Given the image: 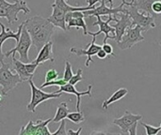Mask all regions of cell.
Here are the masks:
<instances>
[{
  "label": "cell",
  "mask_w": 161,
  "mask_h": 135,
  "mask_svg": "<svg viewBox=\"0 0 161 135\" xmlns=\"http://www.w3.org/2000/svg\"><path fill=\"white\" fill-rule=\"evenodd\" d=\"M96 56L99 58V59H105L107 56H108V54L101 48L98 52H97V54H96Z\"/></svg>",
  "instance_id": "d6a6232c"
},
{
  "label": "cell",
  "mask_w": 161,
  "mask_h": 135,
  "mask_svg": "<svg viewBox=\"0 0 161 135\" xmlns=\"http://www.w3.org/2000/svg\"><path fill=\"white\" fill-rule=\"evenodd\" d=\"M125 1H126V0H123V2H122V3H124V2H125ZM107 2H108V3H109V5H110V7H111V8H113V0H108Z\"/></svg>",
  "instance_id": "74e56055"
},
{
  "label": "cell",
  "mask_w": 161,
  "mask_h": 135,
  "mask_svg": "<svg viewBox=\"0 0 161 135\" xmlns=\"http://www.w3.org/2000/svg\"><path fill=\"white\" fill-rule=\"evenodd\" d=\"M83 79L84 78H83V75H82V70L79 69V70H77V72L72 76V78L70 79V81L68 83L71 84V85H73V86H75L77 83H79L80 81H82Z\"/></svg>",
  "instance_id": "4316f807"
},
{
  "label": "cell",
  "mask_w": 161,
  "mask_h": 135,
  "mask_svg": "<svg viewBox=\"0 0 161 135\" xmlns=\"http://www.w3.org/2000/svg\"><path fill=\"white\" fill-rule=\"evenodd\" d=\"M73 75H74V73H73V70H72V65L68 60H66V62H65V70H64V73H63V79L66 82H69Z\"/></svg>",
  "instance_id": "cb8c5ba5"
},
{
  "label": "cell",
  "mask_w": 161,
  "mask_h": 135,
  "mask_svg": "<svg viewBox=\"0 0 161 135\" xmlns=\"http://www.w3.org/2000/svg\"><path fill=\"white\" fill-rule=\"evenodd\" d=\"M58 78V72L55 69H51L45 73V82H50Z\"/></svg>",
  "instance_id": "83f0119b"
},
{
  "label": "cell",
  "mask_w": 161,
  "mask_h": 135,
  "mask_svg": "<svg viewBox=\"0 0 161 135\" xmlns=\"http://www.w3.org/2000/svg\"><path fill=\"white\" fill-rule=\"evenodd\" d=\"M69 113H70V111H69V109H68V107H67V103H66V102H61V103L58 106V109H57L55 117L52 119V121H53L54 123H58V122H60L62 119L67 118V116H68Z\"/></svg>",
  "instance_id": "7402d4cb"
},
{
  "label": "cell",
  "mask_w": 161,
  "mask_h": 135,
  "mask_svg": "<svg viewBox=\"0 0 161 135\" xmlns=\"http://www.w3.org/2000/svg\"><path fill=\"white\" fill-rule=\"evenodd\" d=\"M143 30L140 25H135L133 27H128L125 31V33L124 34L122 39L117 42L119 48H121L122 50H125V49H130L132 48L135 44L143 41L145 39V38L142 36Z\"/></svg>",
  "instance_id": "ba28073f"
},
{
  "label": "cell",
  "mask_w": 161,
  "mask_h": 135,
  "mask_svg": "<svg viewBox=\"0 0 161 135\" xmlns=\"http://www.w3.org/2000/svg\"><path fill=\"white\" fill-rule=\"evenodd\" d=\"M50 60L51 62L55 61V58L53 56V42L50 40L47 43H45L40 50H39V54L36 57L35 60H33V62L37 63L38 65Z\"/></svg>",
  "instance_id": "ac0fdd59"
},
{
  "label": "cell",
  "mask_w": 161,
  "mask_h": 135,
  "mask_svg": "<svg viewBox=\"0 0 161 135\" xmlns=\"http://www.w3.org/2000/svg\"><path fill=\"white\" fill-rule=\"evenodd\" d=\"M61 123H60V126L58 127V129L55 132H53L52 135H66L67 134V132H66V130H65V126H66V123H65V119H62L61 121H60Z\"/></svg>",
  "instance_id": "f1b7e54d"
},
{
  "label": "cell",
  "mask_w": 161,
  "mask_h": 135,
  "mask_svg": "<svg viewBox=\"0 0 161 135\" xmlns=\"http://www.w3.org/2000/svg\"><path fill=\"white\" fill-rule=\"evenodd\" d=\"M159 128H160V131H161V123H160V126H159Z\"/></svg>",
  "instance_id": "f35d334b"
},
{
  "label": "cell",
  "mask_w": 161,
  "mask_h": 135,
  "mask_svg": "<svg viewBox=\"0 0 161 135\" xmlns=\"http://www.w3.org/2000/svg\"><path fill=\"white\" fill-rule=\"evenodd\" d=\"M124 12L127 13L130 16L132 20L131 27L135 25H140L142 28L143 32L148 31L150 28L156 27L155 17L147 14L144 11L140 12V10L134 6H126L125 8H124Z\"/></svg>",
  "instance_id": "3957f363"
},
{
  "label": "cell",
  "mask_w": 161,
  "mask_h": 135,
  "mask_svg": "<svg viewBox=\"0 0 161 135\" xmlns=\"http://www.w3.org/2000/svg\"><path fill=\"white\" fill-rule=\"evenodd\" d=\"M52 14L47 20L52 23L55 27H59L63 31H67L66 27V22H65V16L70 11H85L88 9H91L88 6L87 7H73L67 3L66 0H55V2L52 4Z\"/></svg>",
  "instance_id": "7a4b0ae2"
},
{
  "label": "cell",
  "mask_w": 161,
  "mask_h": 135,
  "mask_svg": "<svg viewBox=\"0 0 161 135\" xmlns=\"http://www.w3.org/2000/svg\"><path fill=\"white\" fill-rule=\"evenodd\" d=\"M96 40V37H92V41L91 43L88 44V48L87 49H78V48H71V53L75 54L77 56H81V55H87V61L85 63V66L88 68L90 66V63H93V60L92 59V57L93 55H96L97 52L102 48L101 45H98L95 43Z\"/></svg>",
  "instance_id": "5bb4252c"
},
{
  "label": "cell",
  "mask_w": 161,
  "mask_h": 135,
  "mask_svg": "<svg viewBox=\"0 0 161 135\" xmlns=\"http://www.w3.org/2000/svg\"><path fill=\"white\" fill-rule=\"evenodd\" d=\"M23 24L30 35L32 45H34L37 51L50 41L55 31V25L40 15L25 20L23 22Z\"/></svg>",
  "instance_id": "6da1fadb"
},
{
  "label": "cell",
  "mask_w": 161,
  "mask_h": 135,
  "mask_svg": "<svg viewBox=\"0 0 161 135\" xmlns=\"http://www.w3.org/2000/svg\"><path fill=\"white\" fill-rule=\"evenodd\" d=\"M12 65H13L14 70L20 76L23 82L27 81L30 77H33L39 66L37 63L33 61H30L29 63H24L21 60L15 58L14 55H12Z\"/></svg>",
  "instance_id": "8fae6325"
},
{
  "label": "cell",
  "mask_w": 161,
  "mask_h": 135,
  "mask_svg": "<svg viewBox=\"0 0 161 135\" xmlns=\"http://www.w3.org/2000/svg\"><path fill=\"white\" fill-rule=\"evenodd\" d=\"M142 118V116L141 115H135L130 113L129 111H125L124 116L120 118H116L113 120V124L118 126L122 130V133L128 134L129 128L136 122L140 121Z\"/></svg>",
  "instance_id": "4fadbf2b"
},
{
  "label": "cell",
  "mask_w": 161,
  "mask_h": 135,
  "mask_svg": "<svg viewBox=\"0 0 161 135\" xmlns=\"http://www.w3.org/2000/svg\"><path fill=\"white\" fill-rule=\"evenodd\" d=\"M118 14L120 15L121 18L118 19V21L116 22L115 24L112 25L115 29V39L114 40L116 42H119L122 39L126 29L128 27H131V24H132V20L127 13L120 12Z\"/></svg>",
  "instance_id": "2e32d148"
},
{
  "label": "cell",
  "mask_w": 161,
  "mask_h": 135,
  "mask_svg": "<svg viewBox=\"0 0 161 135\" xmlns=\"http://www.w3.org/2000/svg\"><path fill=\"white\" fill-rule=\"evenodd\" d=\"M92 86L90 85L88 86V89L85 90V91H82V92H78L76 90V88L75 87V86L67 83L66 85L62 86H59V89L55 91L56 93H68V94H72V95H75L76 96V110L77 111H80V103H81V97L83 96H89L90 98L92 97Z\"/></svg>",
  "instance_id": "9a60e30c"
},
{
  "label": "cell",
  "mask_w": 161,
  "mask_h": 135,
  "mask_svg": "<svg viewBox=\"0 0 161 135\" xmlns=\"http://www.w3.org/2000/svg\"><path fill=\"white\" fill-rule=\"evenodd\" d=\"M66 27L67 29H71L72 27H76V28H82L83 29V34L86 36L88 35V30H87V24L86 22L84 21L83 17H76V18H71L66 22Z\"/></svg>",
  "instance_id": "44dd1931"
},
{
  "label": "cell",
  "mask_w": 161,
  "mask_h": 135,
  "mask_svg": "<svg viewBox=\"0 0 161 135\" xmlns=\"http://www.w3.org/2000/svg\"><path fill=\"white\" fill-rule=\"evenodd\" d=\"M67 118L75 123V124H79V123H82L85 121V117H84V114L83 112L81 111H76V112H70L67 116Z\"/></svg>",
  "instance_id": "603a6c76"
},
{
  "label": "cell",
  "mask_w": 161,
  "mask_h": 135,
  "mask_svg": "<svg viewBox=\"0 0 161 135\" xmlns=\"http://www.w3.org/2000/svg\"><path fill=\"white\" fill-rule=\"evenodd\" d=\"M0 67V86L4 94H8L13 88L17 86L20 83H23L22 79L17 73H13L10 70L9 64L1 61Z\"/></svg>",
  "instance_id": "5b68a950"
},
{
  "label": "cell",
  "mask_w": 161,
  "mask_h": 135,
  "mask_svg": "<svg viewBox=\"0 0 161 135\" xmlns=\"http://www.w3.org/2000/svg\"><path fill=\"white\" fill-rule=\"evenodd\" d=\"M99 2H101V0H87L88 7H89L91 9L94 8H95V5H96L97 3H99Z\"/></svg>",
  "instance_id": "836d02e7"
},
{
  "label": "cell",
  "mask_w": 161,
  "mask_h": 135,
  "mask_svg": "<svg viewBox=\"0 0 161 135\" xmlns=\"http://www.w3.org/2000/svg\"><path fill=\"white\" fill-rule=\"evenodd\" d=\"M52 119L53 118H48L46 120L39 119L36 124L30 120L25 126L21 128L19 135H52L47 127Z\"/></svg>",
  "instance_id": "9c48e42d"
},
{
  "label": "cell",
  "mask_w": 161,
  "mask_h": 135,
  "mask_svg": "<svg viewBox=\"0 0 161 135\" xmlns=\"http://www.w3.org/2000/svg\"><path fill=\"white\" fill-rule=\"evenodd\" d=\"M142 126L145 128L146 131V134L147 135H156L158 134L160 132V128L159 127H154L150 124H146L143 122H141Z\"/></svg>",
  "instance_id": "d4e9b609"
},
{
  "label": "cell",
  "mask_w": 161,
  "mask_h": 135,
  "mask_svg": "<svg viewBox=\"0 0 161 135\" xmlns=\"http://www.w3.org/2000/svg\"><path fill=\"white\" fill-rule=\"evenodd\" d=\"M100 6L95 7L92 9H88L83 11L85 17H96V16H109L117 15L120 12H124V4H121L118 8H111L107 6V1L101 0Z\"/></svg>",
  "instance_id": "7c38bea8"
},
{
  "label": "cell",
  "mask_w": 161,
  "mask_h": 135,
  "mask_svg": "<svg viewBox=\"0 0 161 135\" xmlns=\"http://www.w3.org/2000/svg\"><path fill=\"white\" fill-rule=\"evenodd\" d=\"M33 77H30L27 82L30 86V90H31V99L29 103L26 106V109L29 113H35L36 111V107L38 105H40L42 102L46 101L48 100L51 99H58L60 98V96L62 95V93H46L42 90H41L40 88H38L33 82Z\"/></svg>",
  "instance_id": "277c9868"
},
{
  "label": "cell",
  "mask_w": 161,
  "mask_h": 135,
  "mask_svg": "<svg viewBox=\"0 0 161 135\" xmlns=\"http://www.w3.org/2000/svg\"><path fill=\"white\" fill-rule=\"evenodd\" d=\"M159 44H160V45H161V41H160V42H159Z\"/></svg>",
  "instance_id": "ab89813d"
},
{
  "label": "cell",
  "mask_w": 161,
  "mask_h": 135,
  "mask_svg": "<svg viewBox=\"0 0 161 135\" xmlns=\"http://www.w3.org/2000/svg\"><path fill=\"white\" fill-rule=\"evenodd\" d=\"M97 22L92 23V25H98L99 26V31L93 33V32H88V35H91L92 37H97L101 33L105 34V39H104V43L108 41V39H115V29L112 25L109 24L110 22H117L118 19L114 17V15H109L108 19L107 21H103L101 19V16H96Z\"/></svg>",
  "instance_id": "30bf717a"
},
{
  "label": "cell",
  "mask_w": 161,
  "mask_h": 135,
  "mask_svg": "<svg viewBox=\"0 0 161 135\" xmlns=\"http://www.w3.org/2000/svg\"><path fill=\"white\" fill-rule=\"evenodd\" d=\"M31 45H32V40H31L30 35L28 34L26 28L25 26H23L20 39L17 41V45L13 49H11L10 51H8L7 53H4L5 56L8 57L10 55H15L16 53H18L19 55H20L19 60H21L24 63H29L30 60H29V57H28V51H29Z\"/></svg>",
  "instance_id": "8992f818"
},
{
  "label": "cell",
  "mask_w": 161,
  "mask_h": 135,
  "mask_svg": "<svg viewBox=\"0 0 161 135\" xmlns=\"http://www.w3.org/2000/svg\"><path fill=\"white\" fill-rule=\"evenodd\" d=\"M68 82H66L63 78L62 79H59V80H53V81H50V82H44L42 85V88H44V87H47V86H62L64 85H66Z\"/></svg>",
  "instance_id": "484cf974"
},
{
  "label": "cell",
  "mask_w": 161,
  "mask_h": 135,
  "mask_svg": "<svg viewBox=\"0 0 161 135\" xmlns=\"http://www.w3.org/2000/svg\"><path fill=\"white\" fill-rule=\"evenodd\" d=\"M102 49L108 54V55H112V56H116L115 55V54L113 53V48H112V46L109 44V43H104L103 45H102Z\"/></svg>",
  "instance_id": "4dcf8cb0"
},
{
  "label": "cell",
  "mask_w": 161,
  "mask_h": 135,
  "mask_svg": "<svg viewBox=\"0 0 161 135\" xmlns=\"http://www.w3.org/2000/svg\"><path fill=\"white\" fill-rule=\"evenodd\" d=\"M21 11L25 14H28L30 13V8L25 0H15L13 3L0 8V18H6L8 23L11 24L18 22V13Z\"/></svg>",
  "instance_id": "52a82bcc"
},
{
  "label": "cell",
  "mask_w": 161,
  "mask_h": 135,
  "mask_svg": "<svg viewBox=\"0 0 161 135\" xmlns=\"http://www.w3.org/2000/svg\"><path fill=\"white\" fill-rule=\"evenodd\" d=\"M157 1V0H131L130 2H124L122 4H124L125 6H134L136 7L139 10H142L144 12H146L147 14L156 17L157 14H155L152 10V4Z\"/></svg>",
  "instance_id": "d6986e66"
},
{
  "label": "cell",
  "mask_w": 161,
  "mask_h": 135,
  "mask_svg": "<svg viewBox=\"0 0 161 135\" xmlns=\"http://www.w3.org/2000/svg\"><path fill=\"white\" fill-rule=\"evenodd\" d=\"M23 23L18 26V29H17V32H13L12 30H10L9 28H6V26L0 22V28H1V32H0V62L4 60V56H5V54L3 53L2 51V46H3V43L8 39H14L16 40V42L19 40L20 39V36H21V32H22V29H23Z\"/></svg>",
  "instance_id": "e0dca14e"
},
{
  "label": "cell",
  "mask_w": 161,
  "mask_h": 135,
  "mask_svg": "<svg viewBox=\"0 0 161 135\" xmlns=\"http://www.w3.org/2000/svg\"><path fill=\"white\" fill-rule=\"evenodd\" d=\"M81 131H82V128H79L77 131L69 130V131L67 132V134L68 135H79L80 134V132H81Z\"/></svg>",
  "instance_id": "e575fe53"
},
{
  "label": "cell",
  "mask_w": 161,
  "mask_h": 135,
  "mask_svg": "<svg viewBox=\"0 0 161 135\" xmlns=\"http://www.w3.org/2000/svg\"><path fill=\"white\" fill-rule=\"evenodd\" d=\"M139 122H140V121H138V122L134 123V124L129 128V130H128V134H131V135L137 134V127H138Z\"/></svg>",
  "instance_id": "1f68e13d"
},
{
  "label": "cell",
  "mask_w": 161,
  "mask_h": 135,
  "mask_svg": "<svg viewBox=\"0 0 161 135\" xmlns=\"http://www.w3.org/2000/svg\"><path fill=\"white\" fill-rule=\"evenodd\" d=\"M6 96V94H4L3 93V91H2V87L0 86V106H1V102H2V101H3V99H4V97Z\"/></svg>",
  "instance_id": "8d00e7d4"
},
{
  "label": "cell",
  "mask_w": 161,
  "mask_h": 135,
  "mask_svg": "<svg viewBox=\"0 0 161 135\" xmlns=\"http://www.w3.org/2000/svg\"><path fill=\"white\" fill-rule=\"evenodd\" d=\"M127 94H128V90H127L126 88H124V87H123V88L118 89L117 91H115V92L112 94V96H111L110 98H108V100H106V101L103 102L102 107H103L104 109H108L109 105H111L112 103H114V102H116V101L122 100V99L125 98Z\"/></svg>",
  "instance_id": "ffe728a7"
},
{
  "label": "cell",
  "mask_w": 161,
  "mask_h": 135,
  "mask_svg": "<svg viewBox=\"0 0 161 135\" xmlns=\"http://www.w3.org/2000/svg\"><path fill=\"white\" fill-rule=\"evenodd\" d=\"M10 3L9 2H8L7 0H0V8L1 7H6V6H8V5H9Z\"/></svg>",
  "instance_id": "d590c367"
},
{
  "label": "cell",
  "mask_w": 161,
  "mask_h": 135,
  "mask_svg": "<svg viewBox=\"0 0 161 135\" xmlns=\"http://www.w3.org/2000/svg\"><path fill=\"white\" fill-rule=\"evenodd\" d=\"M152 10L155 14H161V0H157L152 4Z\"/></svg>",
  "instance_id": "f546056e"
}]
</instances>
